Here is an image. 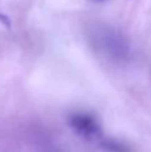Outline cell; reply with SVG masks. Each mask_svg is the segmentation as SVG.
Masks as SVG:
<instances>
[{"instance_id":"cell-1","label":"cell","mask_w":151,"mask_h":152,"mask_svg":"<svg viewBox=\"0 0 151 152\" xmlns=\"http://www.w3.org/2000/svg\"><path fill=\"white\" fill-rule=\"evenodd\" d=\"M68 123L71 126V128L78 135L84 137V139L94 140V139H98L102 135L99 120L94 115H91V113L75 112L70 116Z\"/></svg>"},{"instance_id":"cell-2","label":"cell","mask_w":151,"mask_h":152,"mask_svg":"<svg viewBox=\"0 0 151 152\" xmlns=\"http://www.w3.org/2000/svg\"><path fill=\"white\" fill-rule=\"evenodd\" d=\"M102 50L106 53L110 55H120L123 52V42L117 34L111 31V29L106 28L103 32L98 29V42H95Z\"/></svg>"},{"instance_id":"cell-3","label":"cell","mask_w":151,"mask_h":152,"mask_svg":"<svg viewBox=\"0 0 151 152\" xmlns=\"http://www.w3.org/2000/svg\"><path fill=\"white\" fill-rule=\"evenodd\" d=\"M102 145L110 152H127L128 151L127 145H125L123 143H119V142H114V140L103 142Z\"/></svg>"}]
</instances>
